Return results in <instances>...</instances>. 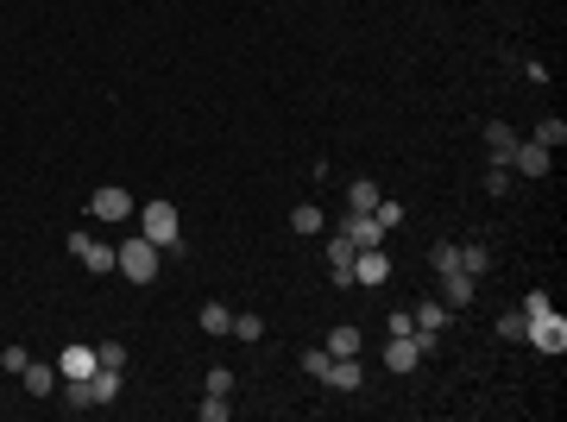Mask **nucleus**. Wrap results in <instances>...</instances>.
I'll return each instance as SVG.
<instances>
[{"label": "nucleus", "instance_id": "4468645a", "mask_svg": "<svg viewBox=\"0 0 567 422\" xmlns=\"http://www.w3.org/2000/svg\"><path fill=\"white\" fill-rule=\"evenodd\" d=\"M83 385H89V403H114V397H120V372H114V366H95Z\"/></svg>", "mask_w": 567, "mask_h": 422}, {"label": "nucleus", "instance_id": "7c9ffc66", "mask_svg": "<svg viewBox=\"0 0 567 422\" xmlns=\"http://www.w3.org/2000/svg\"><path fill=\"white\" fill-rule=\"evenodd\" d=\"M208 391L228 397V391H234V372H228V366H208Z\"/></svg>", "mask_w": 567, "mask_h": 422}, {"label": "nucleus", "instance_id": "c756f323", "mask_svg": "<svg viewBox=\"0 0 567 422\" xmlns=\"http://www.w3.org/2000/svg\"><path fill=\"white\" fill-rule=\"evenodd\" d=\"M234 334H240V340H259L265 322H259V315H234Z\"/></svg>", "mask_w": 567, "mask_h": 422}, {"label": "nucleus", "instance_id": "b1692460", "mask_svg": "<svg viewBox=\"0 0 567 422\" xmlns=\"http://www.w3.org/2000/svg\"><path fill=\"white\" fill-rule=\"evenodd\" d=\"M95 366H114V372H126V346H120V340H101V346H95Z\"/></svg>", "mask_w": 567, "mask_h": 422}, {"label": "nucleus", "instance_id": "5701e85b", "mask_svg": "<svg viewBox=\"0 0 567 422\" xmlns=\"http://www.w3.org/2000/svg\"><path fill=\"white\" fill-rule=\"evenodd\" d=\"M372 221H379L385 234H397V227H403V202H385V195H379V208H372Z\"/></svg>", "mask_w": 567, "mask_h": 422}, {"label": "nucleus", "instance_id": "aec40b11", "mask_svg": "<svg viewBox=\"0 0 567 422\" xmlns=\"http://www.w3.org/2000/svg\"><path fill=\"white\" fill-rule=\"evenodd\" d=\"M328 354H334V360L360 354V328H334V334H328Z\"/></svg>", "mask_w": 567, "mask_h": 422}, {"label": "nucleus", "instance_id": "6e6552de", "mask_svg": "<svg viewBox=\"0 0 567 422\" xmlns=\"http://www.w3.org/2000/svg\"><path fill=\"white\" fill-rule=\"evenodd\" d=\"M322 385H328V391H360V385H366V366H360V354H347V360H328Z\"/></svg>", "mask_w": 567, "mask_h": 422}, {"label": "nucleus", "instance_id": "1a4fd4ad", "mask_svg": "<svg viewBox=\"0 0 567 422\" xmlns=\"http://www.w3.org/2000/svg\"><path fill=\"white\" fill-rule=\"evenodd\" d=\"M89 372H95V346L89 340H69L57 354V378H89Z\"/></svg>", "mask_w": 567, "mask_h": 422}, {"label": "nucleus", "instance_id": "473e14b6", "mask_svg": "<svg viewBox=\"0 0 567 422\" xmlns=\"http://www.w3.org/2000/svg\"><path fill=\"white\" fill-rule=\"evenodd\" d=\"M328 277H334V284L347 291V284H353V259H334V265H328Z\"/></svg>", "mask_w": 567, "mask_h": 422}, {"label": "nucleus", "instance_id": "a211bd4d", "mask_svg": "<svg viewBox=\"0 0 567 422\" xmlns=\"http://www.w3.org/2000/svg\"><path fill=\"white\" fill-rule=\"evenodd\" d=\"M291 227H297V234L309 240V234H322L328 221H322V208H315V202H297V208H291Z\"/></svg>", "mask_w": 567, "mask_h": 422}, {"label": "nucleus", "instance_id": "9d476101", "mask_svg": "<svg viewBox=\"0 0 567 422\" xmlns=\"http://www.w3.org/2000/svg\"><path fill=\"white\" fill-rule=\"evenodd\" d=\"M347 240H353V252H366V246H385V227L372 221V215H353L347 208V227H340Z\"/></svg>", "mask_w": 567, "mask_h": 422}, {"label": "nucleus", "instance_id": "f257e3e1", "mask_svg": "<svg viewBox=\"0 0 567 422\" xmlns=\"http://www.w3.org/2000/svg\"><path fill=\"white\" fill-rule=\"evenodd\" d=\"M158 246L146 240V234H139V240H126V246H114V271L126 277V284H152V277H158Z\"/></svg>", "mask_w": 567, "mask_h": 422}, {"label": "nucleus", "instance_id": "c85d7f7f", "mask_svg": "<svg viewBox=\"0 0 567 422\" xmlns=\"http://www.w3.org/2000/svg\"><path fill=\"white\" fill-rule=\"evenodd\" d=\"M328 360H334L328 346H315V354H303V372H309V378H322V372H328Z\"/></svg>", "mask_w": 567, "mask_h": 422}, {"label": "nucleus", "instance_id": "0eeeda50", "mask_svg": "<svg viewBox=\"0 0 567 422\" xmlns=\"http://www.w3.org/2000/svg\"><path fill=\"white\" fill-rule=\"evenodd\" d=\"M391 277V259L379 252V246H366V252H353V284H366V291H379Z\"/></svg>", "mask_w": 567, "mask_h": 422}, {"label": "nucleus", "instance_id": "412c9836", "mask_svg": "<svg viewBox=\"0 0 567 422\" xmlns=\"http://www.w3.org/2000/svg\"><path fill=\"white\" fill-rule=\"evenodd\" d=\"M460 271H467V277H485V271H491V252H485V246H460Z\"/></svg>", "mask_w": 567, "mask_h": 422}, {"label": "nucleus", "instance_id": "a878e982", "mask_svg": "<svg viewBox=\"0 0 567 422\" xmlns=\"http://www.w3.org/2000/svg\"><path fill=\"white\" fill-rule=\"evenodd\" d=\"M530 334V322H523V309H511V315H499V340H523Z\"/></svg>", "mask_w": 567, "mask_h": 422}, {"label": "nucleus", "instance_id": "393cba45", "mask_svg": "<svg viewBox=\"0 0 567 422\" xmlns=\"http://www.w3.org/2000/svg\"><path fill=\"white\" fill-rule=\"evenodd\" d=\"M429 265H435V271H460V246H454V240H442V246L429 252Z\"/></svg>", "mask_w": 567, "mask_h": 422}, {"label": "nucleus", "instance_id": "39448f33", "mask_svg": "<svg viewBox=\"0 0 567 422\" xmlns=\"http://www.w3.org/2000/svg\"><path fill=\"white\" fill-rule=\"evenodd\" d=\"M548 164H555V152L536 146V139H517V146H511V171L517 177H548Z\"/></svg>", "mask_w": 567, "mask_h": 422}, {"label": "nucleus", "instance_id": "7ed1b4c3", "mask_svg": "<svg viewBox=\"0 0 567 422\" xmlns=\"http://www.w3.org/2000/svg\"><path fill=\"white\" fill-rule=\"evenodd\" d=\"M523 340L536 346V354H567V322L548 309V315H536V322H530V334H523Z\"/></svg>", "mask_w": 567, "mask_h": 422}, {"label": "nucleus", "instance_id": "423d86ee", "mask_svg": "<svg viewBox=\"0 0 567 422\" xmlns=\"http://www.w3.org/2000/svg\"><path fill=\"white\" fill-rule=\"evenodd\" d=\"M89 215H101V221H126V215H132V195H126L120 183H101V189L89 195Z\"/></svg>", "mask_w": 567, "mask_h": 422}, {"label": "nucleus", "instance_id": "f8f14e48", "mask_svg": "<svg viewBox=\"0 0 567 422\" xmlns=\"http://www.w3.org/2000/svg\"><path fill=\"white\" fill-rule=\"evenodd\" d=\"M442 291H448V297H442L448 309H467V303L479 297V277H467V271H442Z\"/></svg>", "mask_w": 567, "mask_h": 422}, {"label": "nucleus", "instance_id": "f03ea898", "mask_svg": "<svg viewBox=\"0 0 567 422\" xmlns=\"http://www.w3.org/2000/svg\"><path fill=\"white\" fill-rule=\"evenodd\" d=\"M139 234H146L158 252H171V246L183 240V221H177L171 202H146V208H139Z\"/></svg>", "mask_w": 567, "mask_h": 422}, {"label": "nucleus", "instance_id": "ddd939ff", "mask_svg": "<svg viewBox=\"0 0 567 422\" xmlns=\"http://www.w3.org/2000/svg\"><path fill=\"white\" fill-rule=\"evenodd\" d=\"M20 378H26V391H32V397H51V391L63 385V378H57V366H44V360H26V372H20Z\"/></svg>", "mask_w": 567, "mask_h": 422}, {"label": "nucleus", "instance_id": "9b49d317", "mask_svg": "<svg viewBox=\"0 0 567 422\" xmlns=\"http://www.w3.org/2000/svg\"><path fill=\"white\" fill-rule=\"evenodd\" d=\"M385 366H391V372H416V366H422V346H416V334H391V346H385Z\"/></svg>", "mask_w": 567, "mask_h": 422}, {"label": "nucleus", "instance_id": "20e7f679", "mask_svg": "<svg viewBox=\"0 0 567 422\" xmlns=\"http://www.w3.org/2000/svg\"><path fill=\"white\" fill-rule=\"evenodd\" d=\"M69 252H76V259H83V271H95V277H108V271H114V246H101V240H95V234H83V227L69 234Z\"/></svg>", "mask_w": 567, "mask_h": 422}, {"label": "nucleus", "instance_id": "2eb2a0df", "mask_svg": "<svg viewBox=\"0 0 567 422\" xmlns=\"http://www.w3.org/2000/svg\"><path fill=\"white\" fill-rule=\"evenodd\" d=\"M347 208H353V215H372V208H379V183L372 177H353L347 183Z\"/></svg>", "mask_w": 567, "mask_h": 422}, {"label": "nucleus", "instance_id": "2f4dec72", "mask_svg": "<svg viewBox=\"0 0 567 422\" xmlns=\"http://www.w3.org/2000/svg\"><path fill=\"white\" fill-rule=\"evenodd\" d=\"M26 360H32L26 346H7V354H0V366H7V372H26Z\"/></svg>", "mask_w": 567, "mask_h": 422}, {"label": "nucleus", "instance_id": "f3484780", "mask_svg": "<svg viewBox=\"0 0 567 422\" xmlns=\"http://www.w3.org/2000/svg\"><path fill=\"white\" fill-rule=\"evenodd\" d=\"M202 334H215V340L234 334V309L228 303H202Z\"/></svg>", "mask_w": 567, "mask_h": 422}, {"label": "nucleus", "instance_id": "bb28decb", "mask_svg": "<svg viewBox=\"0 0 567 422\" xmlns=\"http://www.w3.org/2000/svg\"><path fill=\"white\" fill-rule=\"evenodd\" d=\"M548 309H555L548 291H530V297H523V322H536V315H548Z\"/></svg>", "mask_w": 567, "mask_h": 422}, {"label": "nucleus", "instance_id": "dca6fc26", "mask_svg": "<svg viewBox=\"0 0 567 422\" xmlns=\"http://www.w3.org/2000/svg\"><path fill=\"white\" fill-rule=\"evenodd\" d=\"M485 146H491V164H511V146H517V132H511L505 120H491V126H485Z\"/></svg>", "mask_w": 567, "mask_h": 422}, {"label": "nucleus", "instance_id": "cd10ccee", "mask_svg": "<svg viewBox=\"0 0 567 422\" xmlns=\"http://www.w3.org/2000/svg\"><path fill=\"white\" fill-rule=\"evenodd\" d=\"M505 183H511V164H491L485 171V195H505Z\"/></svg>", "mask_w": 567, "mask_h": 422}, {"label": "nucleus", "instance_id": "6ab92c4d", "mask_svg": "<svg viewBox=\"0 0 567 422\" xmlns=\"http://www.w3.org/2000/svg\"><path fill=\"white\" fill-rule=\"evenodd\" d=\"M196 416H202V422H228V416H234V403H228L221 391H208V397L196 403Z\"/></svg>", "mask_w": 567, "mask_h": 422}, {"label": "nucleus", "instance_id": "4be33fe9", "mask_svg": "<svg viewBox=\"0 0 567 422\" xmlns=\"http://www.w3.org/2000/svg\"><path fill=\"white\" fill-rule=\"evenodd\" d=\"M530 139H536V146H548V152H555V146H567V126H561V120L548 114V120H542V126H536Z\"/></svg>", "mask_w": 567, "mask_h": 422}, {"label": "nucleus", "instance_id": "72a5a7b5", "mask_svg": "<svg viewBox=\"0 0 567 422\" xmlns=\"http://www.w3.org/2000/svg\"><path fill=\"white\" fill-rule=\"evenodd\" d=\"M334 259H353V240H347V234H334V240H328V265H334Z\"/></svg>", "mask_w": 567, "mask_h": 422}]
</instances>
